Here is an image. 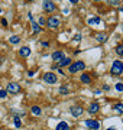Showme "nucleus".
<instances>
[{"mask_svg":"<svg viewBox=\"0 0 123 130\" xmlns=\"http://www.w3.org/2000/svg\"><path fill=\"white\" fill-rule=\"evenodd\" d=\"M83 69H86V64L83 61H75V62H73V64L68 66V72L70 74H75V72L83 71Z\"/></svg>","mask_w":123,"mask_h":130,"instance_id":"1","label":"nucleus"},{"mask_svg":"<svg viewBox=\"0 0 123 130\" xmlns=\"http://www.w3.org/2000/svg\"><path fill=\"white\" fill-rule=\"evenodd\" d=\"M122 72H123V62L122 61H119V59L113 61L111 69H110V74H111V75H120Z\"/></svg>","mask_w":123,"mask_h":130,"instance_id":"2","label":"nucleus"},{"mask_svg":"<svg viewBox=\"0 0 123 130\" xmlns=\"http://www.w3.org/2000/svg\"><path fill=\"white\" fill-rule=\"evenodd\" d=\"M46 25H48L49 29H57V28L60 26V19L55 17V16H51L48 20H46Z\"/></svg>","mask_w":123,"mask_h":130,"instance_id":"3","label":"nucleus"},{"mask_svg":"<svg viewBox=\"0 0 123 130\" xmlns=\"http://www.w3.org/2000/svg\"><path fill=\"white\" fill-rule=\"evenodd\" d=\"M57 75L54 74V72H46V74H44V81L46 82V84H57Z\"/></svg>","mask_w":123,"mask_h":130,"instance_id":"4","label":"nucleus"},{"mask_svg":"<svg viewBox=\"0 0 123 130\" xmlns=\"http://www.w3.org/2000/svg\"><path fill=\"white\" fill-rule=\"evenodd\" d=\"M42 7H44V10L48 12V13H51V12H54V10L57 9L55 3H54V1H51V0H45V1L42 3Z\"/></svg>","mask_w":123,"mask_h":130,"instance_id":"5","label":"nucleus"},{"mask_svg":"<svg viewBox=\"0 0 123 130\" xmlns=\"http://www.w3.org/2000/svg\"><path fill=\"white\" fill-rule=\"evenodd\" d=\"M7 93H10V94H17L19 91H20V85L19 84H16V82H9L7 84V90H6Z\"/></svg>","mask_w":123,"mask_h":130,"instance_id":"6","label":"nucleus"},{"mask_svg":"<svg viewBox=\"0 0 123 130\" xmlns=\"http://www.w3.org/2000/svg\"><path fill=\"white\" fill-rule=\"evenodd\" d=\"M70 111H71V114H73L74 117H80L81 114L84 113V108L80 107V106H71V107H70Z\"/></svg>","mask_w":123,"mask_h":130,"instance_id":"7","label":"nucleus"},{"mask_svg":"<svg viewBox=\"0 0 123 130\" xmlns=\"http://www.w3.org/2000/svg\"><path fill=\"white\" fill-rule=\"evenodd\" d=\"M86 126H87L88 129H91V130H98L100 129V123H98L97 120H93V119L86 120Z\"/></svg>","mask_w":123,"mask_h":130,"instance_id":"8","label":"nucleus"},{"mask_svg":"<svg viewBox=\"0 0 123 130\" xmlns=\"http://www.w3.org/2000/svg\"><path fill=\"white\" fill-rule=\"evenodd\" d=\"M64 58H65V55H64V52H62V51H57V52H54V54H52V59H54L57 64H58L61 59H64Z\"/></svg>","mask_w":123,"mask_h":130,"instance_id":"9","label":"nucleus"},{"mask_svg":"<svg viewBox=\"0 0 123 130\" xmlns=\"http://www.w3.org/2000/svg\"><path fill=\"white\" fill-rule=\"evenodd\" d=\"M98 110H100V104L98 103H91L90 107H88V113L90 114H97Z\"/></svg>","mask_w":123,"mask_h":130,"instance_id":"10","label":"nucleus"},{"mask_svg":"<svg viewBox=\"0 0 123 130\" xmlns=\"http://www.w3.org/2000/svg\"><path fill=\"white\" fill-rule=\"evenodd\" d=\"M71 64H73V62H71V58H64V59H61L57 65H58L60 68H64V66H70Z\"/></svg>","mask_w":123,"mask_h":130,"instance_id":"11","label":"nucleus"},{"mask_svg":"<svg viewBox=\"0 0 123 130\" xmlns=\"http://www.w3.org/2000/svg\"><path fill=\"white\" fill-rule=\"evenodd\" d=\"M19 55H20V56H23V58H26V56H29V55H31V49L28 48V46H23V48L19 49Z\"/></svg>","mask_w":123,"mask_h":130,"instance_id":"12","label":"nucleus"},{"mask_svg":"<svg viewBox=\"0 0 123 130\" xmlns=\"http://www.w3.org/2000/svg\"><path fill=\"white\" fill-rule=\"evenodd\" d=\"M55 130H70V126H68V123H65V121H60V123L57 124Z\"/></svg>","mask_w":123,"mask_h":130,"instance_id":"13","label":"nucleus"},{"mask_svg":"<svg viewBox=\"0 0 123 130\" xmlns=\"http://www.w3.org/2000/svg\"><path fill=\"white\" fill-rule=\"evenodd\" d=\"M80 80H81L83 84H91V78H90V75H87V74H81Z\"/></svg>","mask_w":123,"mask_h":130,"instance_id":"14","label":"nucleus"},{"mask_svg":"<svg viewBox=\"0 0 123 130\" xmlns=\"http://www.w3.org/2000/svg\"><path fill=\"white\" fill-rule=\"evenodd\" d=\"M113 108H114V111H116V113L122 114L123 113V103H117V104H114V106H113Z\"/></svg>","mask_w":123,"mask_h":130,"instance_id":"15","label":"nucleus"},{"mask_svg":"<svg viewBox=\"0 0 123 130\" xmlns=\"http://www.w3.org/2000/svg\"><path fill=\"white\" fill-rule=\"evenodd\" d=\"M32 32H33V33H39V32H41V26H39L35 20L32 22Z\"/></svg>","mask_w":123,"mask_h":130,"instance_id":"16","label":"nucleus"},{"mask_svg":"<svg viewBox=\"0 0 123 130\" xmlns=\"http://www.w3.org/2000/svg\"><path fill=\"white\" fill-rule=\"evenodd\" d=\"M96 39H97L98 42H106V41H107V36H106L104 33H97V35H96Z\"/></svg>","mask_w":123,"mask_h":130,"instance_id":"17","label":"nucleus"},{"mask_svg":"<svg viewBox=\"0 0 123 130\" xmlns=\"http://www.w3.org/2000/svg\"><path fill=\"white\" fill-rule=\"evenodd\" d=\"M10 43H13V45H16V43H19L20 42V38L17 36V35H13V36H10Z\"/></svg>","mask_w":123,"mask_h":130,"instance_id":"18","label":"nucleus"},{"mask_svg":"<svg viewBox=\"0 0 123 130\" xmlns=\"http://www.w3.org/2000/svg\"><path fill=\"white\" fill-rule=\"evenodd\" d=\"M31 111H32V114H35V116H39V114H41V107L33 106V107L31 108Z\"/></svg>","mask_w":123,"mask_h":130,"instance_id":"19","label":"nucleus"},{"mask_svg":"<svg viewBox=\"0 0 123 130\" xmlns=\"http://www.w3.org/2000/svg\"><path fill=\"white\" fill-rule=\"evenodd\" d=\"M101 20H100V17H91V19H88V23L90 25H98Z\"/></svg>","mask_w":123,"mask_h":130,"instance_id":"20","label":"nucleus"},{"mask_svg":"<svg viewBox=\"0 0 123 130\" xmlns=\"http://www.w3.org/2000/svg\"><path fill=\"white\" fill-rule=\"evenodd\" d=\"M116 54H117L119 56H123V43H120V45L116 46Z\"/></svg>","mask_w":123,"mask_h":130,"instance_id":"21","label":"nucleus"},{"mask_svg":"<svg viewBox=\"0 0 123 130\" xmlns=\"http://www.w3.org/2000/svg\"><path fill=\"white\" fill-rule=\"evenodd\" d=\"M13 120H15V126H16V127H17V129H19V127L22 126V121H20V117H17V116H16V117H13Z\"/></svg>","mask_w":123,"mask_h":130,"instance_id":"22","label":"nucleus"},{"mask_svg":"<svg viewBox=\"0 0 123 130\" xmlns=\"http://www.w3.org/2000/svg\"><path fill=\"white\" fill-rule=\"evenodd\" d=\"M111 6H120V0H107Z\"/></svg>","mask_w":123,"mask_h":130,"instance_id":"23","label":"nucleus"},{"mask_svg":"<svg viewBox=\"0 0 123 130\" xmlns=\"http://www.w3.org/2000/svg\"><path fill=\"white\" fill-rule=\"evenodd\" d=\"M7 97V91L6 90H0V98H6Z\"/></svg>","mask_w":123,"mask_h":130,"instance_id":"24","label":"nucleus"},{"mask_svg":"<svg viewBox=\"0 0 123 130\" xmlns=\"http://www.w3.org/2000/svg\"><path fill=\"white\" fill-rule=\"evenodd\" d=\"M60 93L64 94V96H65V94H68V88H67V87H61V88H60Z\"/></svg>","mask_w":123,"mask_h":130,"instance_id":"25","label":"nucleus"},{"mask_svg":"<svg viewBox=\"0 0 123 130\" xmlns=\"http://www.w3.org/2000/svg\"><path fill=\"white\" fill-rule=\"evenodd\" d=\"M116 90L117 91H123V82H117L116 84Z\"/></svg>","mask_w":123,"mask_h":130,"instance_id":"26","label":"nucleus"},{"mask_svg":"<svg viewBox=\"0 0 123 130\" xmlns=\"http://www.w3.org/2000/svg\"><path fill=\"white\" fill-rule=\"evenodd\" d=\"M12 113H16V114H17V117H19V116H25V111H22V110L19 111V110H15V108H13V110H12Z\"/></svg>","mask_w":123,"mask_h":130,"instance_id":"27","label":"nucleus"},{"mask_svg":"<svg viewBox=\"0 0 123 130\" xmlns=\"http://www.w3.org/2000/svg\"><path fill=\"white\" fill-rule=\"evenodd\" d=\"M45 23H46V20L44 19V17H41V19H39V23H38V25H39V26H44Z\"/></svg>","mask_w":123,"mask_h":130,"instance_id":"28","label":"nucleus"},{"mask_svg":"<svg viewBox=\"0 0 123 130\" xmlns=\"http://www.w3.org/2000/svg\"><path fill=\"white\" fill-rule=\"evenodd\" d=\"M74 41H78V42L81 41V35H80V33H77V35L74 36Z\"/></svg>","mask_w":123,"mask_h":130,"instance_id":"29","label":"nucleus"},{"mask_svg":"<svg viewBox=\"0 0 123 130\" xmlns=\"http://www.w3.org/2000/svg\"><path fill=\"white\" fill-rule=\"evenodd\" d=\"M1 25H3V26H7V20H6V19H1Z\"/></svg>","mask_w":123,"mask_h":130,"instance_id":"30","label":"nucleus"},{"mask_svg":"<svg viewBox=\"0 0 123 130\" xmlns=\"http://www.w3.org/2000/svg\"><path fill=\"white\" fill-rule=\"evenodd\" d=\"M28 17H29L31 22H33V15H32V13H28Z\"/></svg>","mask_w":123,"mask_h":130,"instance_id":"31","label":"nucleus"},{"mask_svg":"<svg viewBox=\"0 0 123 130\" xmlns=\"http://www.w3.org/2000/svg\"><path fill=\"white\" fill-rule=\"evenodd\" d=\"M28 75H29V77H33V75H35V72H33V71H29V72H28Z\"/></svg>","mask_w":123,"mask_h":130,"instance_id":"32","label":"nucleus"},{"mask_svg":"<svg viewBox=\"0 0 123 130\" xmlns=\"http://www.w3.org/2000/svg\"><path fill=\"white\" fill-rule=\"evenodd\" d=\"M42 46H45L46 48V46H49V43H48V42H42Z\"/></svg>","mask_w":123,"mask_h":130,"instance_id":"33","label":"nucleus"},{"mask_svg":"<svg viewBox=\"0 0 123 130\" xmlns=\"http://www.w3.org/2000/svg\"><path fill=\"white\" fill-rule=\"evenodd\" d=\"M80 0H70V3H78Z\"/></svg>","mask_w":123,"mask_h":130,"instance_id":"34","label":"nucleus"},{"mask_svg":"<svg viewBox=\"0 0 123 130\" xmlns=\"http://www.w3.org/2000/svg\"><path fill=\"white\" fill-rule=\"evenodd\" d=\"M107 130H117V129H116V127H114V126H113V127H109Z\"/></svg>","mask_w":123,"mask_h":130,"instance_id":"35","label":"nucleus"},{"mask_svg":"<svg viewBox=\"0 0 123 130\" xmlns=\"http://www.w3.org/2000/svg\"><path fill=\"white\" fill-rule=\"evenodd\" d=\"M3 61H4V59H3V58H0V64H1V62H3Z\"/></svg>","mask_w":123,"mask_h":130,"instance_id":"36","label":"nucleus"},{"mask_svg":"<svg viewBox=\"0 0 123 130\" xmlns=\"http://www.w3.org/2000/svg\"><path fill=\"white\" fill-rule=\"evenodd\" d=\"M120 12H122V13H123V7H120Z\"/></svg>","mask_w":123,"mask_h":130,"instance_id":"37","label":"nucleus"},{"mask_svg":"<svg viewBox=\"0 0 123 130\" xmlns=\"http://www.w3.org/2000/svg\"><path fill=\"white\" fill-rule=\"evenodd\" d=\"M93 1H101V0H93Z\"/></svg>","mask_w":123,"mask_h":130,"instance_id":"38","label":"nucleus"},{"mask_svg":"<svg viewBox=\"0 0 123 130\" xmlns=\"http://www.w3.org/2000/svg\"><path fill=\"white\" fill-rule=\"evenodd\" d=\"M0 13H1V7H0Z\"/></svg>","mask_w":123,"mask_h":130,"instance_id":"39","label":"nucleus"},{"mask_svg":"<svg viewBox=\"0 0 123 130\" xmlns=\"http://www.w3.org/2000/svg\"><path fill=\"white\" fill-rule=\"evenodd\" d=\"M28 1H33V0H28Z\"/></svg>","mask_w":123,"mask_h":130,"instance_id":"40","label":"nucleus"}]
</instances>
